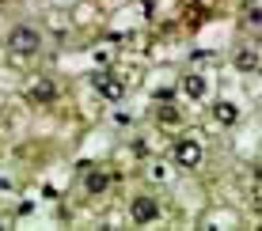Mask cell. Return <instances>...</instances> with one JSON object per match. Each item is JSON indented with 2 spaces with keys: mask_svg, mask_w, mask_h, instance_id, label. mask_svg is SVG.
<instances>
[{
  "mask_svg": "<svg viewBox=\"0 0 262 231\" xmlns=\"http://www.w3.org/2000/svg\"><path fill=\"white\" fill-rule=\"evenodd\" d=\"M8 46H12V53H34L42 46V38H38L34 27H15V31L8 34Z\"/></svg>",
  "mask_w": 262,
  "mask_h": 231,
  "instance_id": "obj_1",
  "label": "cell"
},
{
  "mask_svg": "<svg viewBox=\"0 0 262 231\" xmlns=\"http://www.w3.org/2000/svg\"><path fill=\"white\" fill-rule=\"evenodd\" d=\"M175 163L179 167H198V163H202V144H198L194 137H183L175 144Z\"/></svg>",
  "mask_w": 262,
  "mask_h": 231,
  "instance_id": "obj_2",
  "label": "cell"
},
{
  "mask_svg": "<svg viewBox=\"0 0 262 231\" xmlns=\"http://www.w3.org/2000/svg\"><path fill=\"white\" fill-rule=\"evenodd\" d=\"M129 216L137 220V224H152V220L160 216V209H156V201H152V197H137L129 205Z\"/></svg>",
  "mask_w": 262,
  "mask_h": 231,
  "instance_id": "obj_3",
  "label": "cell"
},
{
  "mask_svg": "<svg viewBox=\"0 0 262 231\" xmlns=\"http://www.w3.org/2000/svg\"><path fill=\"white\" fill-rule=\"evenodd\" d=\"M95 87H99V95H103V99H111V102H118L122 95H125L122 80H114V76H106V72H99V76H95Z\"/></svg>",
  "mask_w": 262,
  "mask_h": 231,
  "instance_id": "obj_4",
  "label": "cell"
},
{
  "mask_svg": "<svg viewBox=\"0 0 262 231\" xmlns=\"http://www.w3.org/2000/svg\"><path fill=\"white\" fill-rule=\"evenodd\" d=\"M213 118L216 121H221V125H236V121H239V110H236V106H232V102H213Z\"/></svg>",
  "mask_w": 262,
  "mask_h": 231,
  "instance_id": "obj_5",
  "label": "cell"
},
{
  "mask_svg": "<svg viewBox=\"0 0 262 231\" xmlns=\"http://www.w3.org/2000/svg\"><path fill=\"white\" fill-rule=\"evenodd\" d=\"M232 61H236V68H243V72H251V68H258V53H255V49H239V53H236V57H232Z\"/></svg>",
  "mask_w": 262,
  "mask_h": 231,
  "instance_id": "obj_6",
  "label": "cell"
},
{
  "mask_svg": "<svg viewBox=\"0 0 262 231\" xmlns=\"http://www.w3.org/2000/svg\"><path fill=\"white\" fill-rule=\"evenodd\" d=\"M186 95H190V99H202L205 95V80L202 76H186Z\"/></svg>",
  "mask_w": 262,
  "mask_h": 231,
  "instance_id": "obj_7",
  "label": "cell"
},
{
  "mask_svg": "<svg viewBox=\"0 0 262 231\" xmlns=\"http://www.w3.org/2000/svg\"><path fill=\"white\" fill-rule=\"evenodd\" d=\"M111 186V174H88V193H103Z\"/></svg>",
  "mask_w": 262,
  "mask_h": 231,
  "instance_id": "obj_8",
  "label": "cell"
},
{
  "mask_svg": "<svg viewBox=\"0 0 262 231\" xmlns=\"http://www.w3.org/2000/svg\"><path fill=\"white\" fill-rule=\"evenodd\" d=\"M53 95H57L53 84H38V87H34V99H38V102H53Z\"/></svg>",
  "mask_w": 262,
  "mask_h": 231,
  "instance_id": "obj_9",
  "label": "cell"
},
{
  "mask_svg": "<svg viewBox=\"0 0 262 231\" xmlns=\"http://www.w3.org/2000/svg\"><path fill=\"white\" fill-rule=\"evenodd\" d=\"M160 121H164V125H175V121H179V110H167V106H164V110H160Z\"/></svg>",
  "mask_w": 262,
  "mask_h": 231,
  "instance_id": "obj_10",
  "label": "cell"
},
{
  "mask_svg": "<svg viewBox=\"0 0 262 231\" xmlns=\"http://www.w3.org/2000/svg\"><path fill=\"white\" fill-rule=\"evenodd\" d=\"M251 23H255V27H262V12H251Z\"/></svg>",
  "mask_w": 262,
  "mask_h": 231,
  "instance_id": "obj_11",
  "label": "cell"
}]
</instances>
